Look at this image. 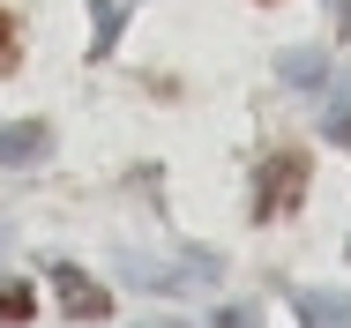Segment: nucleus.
Wrapping results in <instances>:
<instances>
[{
  "label": "nucleus",
  "mask_w": 351,
  "mask_h": 328,
  "mask_svg": "<svg viewBox=\"0 0 351 328\" xmlns=\"http://www.w3.org/2000/svg\"><path fill=\"white\" fill-rule=\"evenodd\" d=\"M306 149H277V157H262V172H254V216L269 224V216H284V209H299V194H306Z\"/></svg>",
  "instance_id": "1"
},
{
  "label": "nucleus",
  "mask_w": 351,
  "mask_h": 328,
  "mask_svg": "<svg viewBox=\"0 0 351 328\" xmlns=\"http://www.w3.org/2000/svg\"><path fill=\"white\" fill-rule=\"evenodd\" d=\"M53 299H60V314H68V321H105V314H112V291H105V283H90L75 262H53Z\"/></svg>",
  "instance_id": "2"
},
{
  "label": "nucleus",
  "mask_w": 351,
  "mask_h": 328,
  "mask_svg": "<svg viewBox=\"0 0 351 328\" xmlns=\"http://www.w3.org/2000/svg\"><path fill=\"white\" fill-rule=\"evenodd\" d=\"M120 276H135V283H149V291H202V283H217V262H210V254L172 262V268H157V262H120Z\"/></svg>",
  "instance_id": "3"
},
{
  "label": "nucleus",
  "mask_w": 351,
  "mask_h": 328,
  "mask_svg": "<svg viewBox=\"0 0 351 328\" xmlns=\"http://www.w3.org/2000/svg\"><path fill=\"white\" fill-rule=\"evenodd\" d=\"M38 157H53L45 120H0V164H38Z\"/></svg>",
  "instance_id": "4"
},
{
  "label": "nucleus",
  "mask_w": 351,
  "mask_h": 328,
  "mask_svg": "<svg viewBox=\"0 0 351 328\" xmlns=\"http://www.w3.org/2000/svg\"><path fill=\"white\" fill-rule=\"evenodd\" d=\"M299 328H351V299L344 291H299Z\"/></svg>",
  "instance_id": "5"
},
{
  "label": "nucleus",
  "mask_w": 351,
  "mask_h": 328,
  "mask_svg": "<svg viewBox=\"0 0 351 328\" xmlns=\"http://www.w3.org/2000/svg\"><path fill=\"white\" fill-rule=\"evenodd\" d=\"M277 75L291 82V90H322V82H329V53H322V45H291V53L277 60Z\"/></svg>",
  "instance_id": "6"
},
{
  "label": "nucleus",
  "mask_w": 351,
  "mask_h": 328,
  "mask_svg": "<svg viewBox=\"0 0 351 328\" xmlns=\"http://www.w3.org/2000/svg\"><path fill=\"white\" fill-rule=\"evenodd\" d=\"M30 314H38V291L23 276H0V328H23Z\"/></svg>",
  "instance_id": "7"
},
{
  "label": "nucleus",
  "mask_w": 351,
  "mask_h": 328,
  "mask_svg": "<svg viewBox=\"0 0 351 328\" xmlns=\"http://www.w3.org/2000/svg\"><path fill=\"white\" fill-rule=\"evenodd\" d=\"M90 15H97V38H90V60H105V53H112V38H120V8H112V0H90Z\"/></svg>",
  "instance_id": "8"
},
{
  "label": "nucleus",
  "mask_w": 351,
  "mask_h": 328,
  "mask_svg": "<svg viewBox=\"0 0 351 328\" xmlns=\"http://www.w3.org/2000/svg\"><path fill=\"white\" fill-rule=\"evenodd\" d=\"M329 142L351 149V82H337V97H329Z\"/></svg>",
  "instance_id": "9"
},
{
  "label": "nucleus",
  "mask_w": 351,
  "mask_h": 328,
  "mask_svg": "<svg viewBox=\"0 0 351 328\" xmlns=\"http://www.w3.org/2000/svg\"><path fill=\"white\" fill-rule=\"evenodd\" d=\"M210 328H262V314H254V306H224Z\"/></svg>",
  "instance_id": "10"
},
{
  "label": "nucleus",
  "mask_w": 351,
  "mask_h": 328,
  "mask_svg": "<svg viewBox=\"0 0 351 328\" xmlns=\"http://www.w3.org/2000/svg\"><path fill=\"white\" fill-rule=\"evenodd\" d=\"M8 38H15V23H8V8H0V53H8Z\"/></svg>",
  "instance_id": "11"
},
{
  "label": "nucleus",
  "mask_w": 351,
  "mask_h": 328,
  "mask_svg": "<svg viewBox=\"0 0 351 328\" xmlns=\"http://www.w3.org/2000/svg\"><path fill=\"white\" fill-rule=\"evenodd\" d=\"M142 328H187V321H142Z\"/></svg>",
  "instance_id": "12"
}]
</instances>
